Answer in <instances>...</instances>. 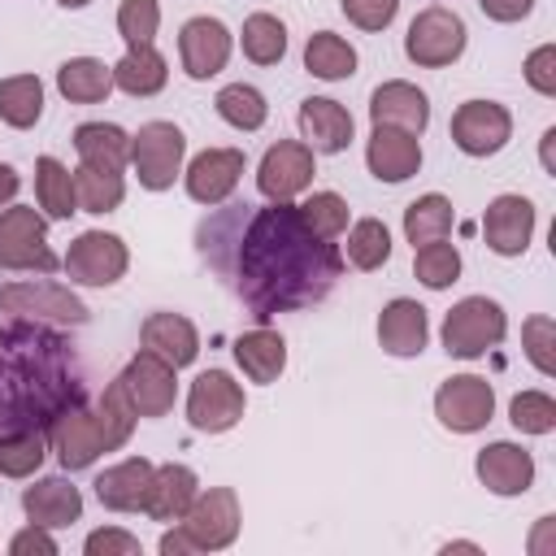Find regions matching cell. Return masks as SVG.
I'll return each instance as SVG.
<instances>
[{"instance_id":"6da1fadb","label":"cell","mask_w":556,"mask_h":556,"mask_svg":"<svg viewBox=\"0 0 556 556\" xmlns=\"http://www.w3.org/2000/svg\"><path fill=\"white\" fill-rule=\"evenodd\" d=\"M339 274V248L313 235L291 200H269L256 208L235 239V291L261 321L326 300Z\"/></svg>"},{"instance_id":"7a4b0ae2","label":"cell","mask_w":556,"mask_h":556,"mask_svg":"<svg viewBox=\"0 0 556 556\" xmlns=\"http://www.w3.org/2000/svg\"><path fill=\"white\" fill-rule=\"evenodd\" d=\"M74 400H83V374L61 334L26 317L0 330V426L4 430L52 421Z\"/></svg>"},{"instance_id":"3957f363","label":"cell","mask_w":556,"mask_h":556,"mask_svg":"<svg viewBox=\"0 0 556 556\" xmlns=\"http://www.w3.org/2000/svg\"><path fill=\"white\" fill-rule=\"evenodd\" d=\"M243 513H239V495L230 486H208L191 500V508L182 513V521H174V530L161 534V556H187V552H222L239 539Z\"/></svg>"},{"instance_id":"277c9868","label":"cell","mask_w":556,"mask_h":556,"mask_svg":"<svg viewBox=\"0 0 556 556\" xmlns=\"http://www.w3.org/2000/svg\"><path fill=\"white\" fill-rule=\"evenodd\" d=\"M443 352L456 356V361H478L486 356L495 343H504L508 334V317H504V304L491 300V295H465L447 308L443 317Z\"/></svg>"},{"instance_id":"5b68a950","label":"cell","mask_w":556,"mask_h":556,"mask_svg":"<svg viewBox=\"0 0 556 556\" xmlns=\"http://www.w3.org/2000/svg\"><path fill=\"white\" fill-rule=\"evenodd\" d=\"M48 447L56 452L61 469H70V473L96 465L104 452H117V443H113V434H109L100 408H96V404H83V400L65 404V408L48 421Z\"/></svg>"},{"instance_id":"8992f818","label":"cell","mask_w":556,"mask_h":556,"mask_svg":"<svg viewBox=\"0 0 556 556\" xmlns=\"http://www.w3.org/2000/svg\"><path fill=\"white\" fill-rule=\"evenodd\" d=\"M61 261L48 248V217L26 204L0 208V269H30L52 274Z\"/></svg>"},{"instance_id":"52a82bcc","label":"cell","mask_w":556,"mask_h":556,"mask_svg":"<svg viewBox=\"0 0 556 556\" xmlns=\"http://www.w3.org/2000/svg\"><path fill=\"white\" fill-rule=\"evenodd\" d=\"M469 43V30H465V17L456 9H443V4H430L421 9L413 22H408V35H404V56L421 70H443L452 61H460Z\"/></svg>"},{"instance_id":"ba28073f","label":"cell","mask_w":556,"mask_h":556,"mask_svg":"<svg viewBox=\"0 0 556 556\" xmlns=\"http://www.w3.org/2000/svg\"><path fill=\"white\" fill-rule=\"evenodd\" d=\"M182 156H187V139L174 122H143L130 135V169L148 191H169L174 178L182 174Z\"/></svg>"},{"instance_id":"9c48e42d","label":"cell","mask_w":556,"mask_h":556,"mask_svg":"<svg viewBox=\"0 0 556 556\" xmlns=\"http://www.w3.org/2000/svg\"><path fill=\"white\" fill-rule=\"evenodd\" d=\"M243 387L226 369H204L187 391V421L200 434H226L243 421Z\"/></svg>"},{"instance_id":"30bf717a","label":"cell","mask_w":556,"mask_h":556,"mask_svg":"<svg viewBox=\"0 0 556 556\" xmlns=\"http://www.w3.org/2000/svg\"><path fill=\"white\" fill-rule=\"evenodd\" d=\"M0 313L26 317V321H56V326H83L87 321V304L65 282H48V278L0 287Z\"/></svg>"},{"instance_id":"8fae6325","label":"cell","mask_w":556,"mask_h":556,"mask_svg":"<svg viewBox=\"0 0 556 556\" xmlns=\"http://www.w3.org/2000/svg\"><path fill=\"white\" fill-rule=\"evenodd\" d=\"M126 265H130V252L113 230H83L61 256L65 278L78 287H113L126 274Z\"/></svg>"},{"instance_id":"7c38bea8","label":"cell","mask_w":556,"mask_h":556,"mask_svg":"<svg viewBox=\"0 0 556 556\" xmlns=\"http://www.w3.org/2000/svg\"><path fill=\"white\" fill-rule=\"evenodd\" d=\"M495 413V387L478 374H452L434 391V417L452 434H473Z\"/></svg>"},{"instance_id":"4fadbf2b","label":"cell","mask_w":556,"mask_h":556,"mask_svg":"<svg viewBox=\"0 0 556 556\" xmlns=\"http://www.w3.org/2000/svg\"><path fill=\"white\" fill-rule=\"evenodd\" d=\"M513 139V113L495 100H465L452 113V143L465 156H495Z\"/></svg>"},{"instance_id":"5bb4252c","label":"cell","mask_w":556,"mask_h":556,"mask_svg":"<svg viewBox=\"0 0 556 556\" xmlns=\"http://www.w3.org/2000/svg\"><path fill=\"white\" fill-rule=\"evenodd\" d=\"M313 148L308 143H300V139H278L265 156H261V165H256V187H261V195L265 200H295L300 191H308L313 187V174H317V165H313Z\"/></svg>"},{"instance_id":"9a60e30c","label":"cell","mask_w":556,"mask_h":556,"mask_svg":"<svg viewBox=\"0 0 556 556\" xmlns=\"http://www.w3.org/2000/svg\"><path fill=\"white\" fill-rule=\"evenodd\" d=\"M230 48H235V35L226 30L222 17H191L178 30V61H182L187 78H195V83L222 74L230 61Z\"/></svg>"},{"instance_id":"2e32d148","label":"cell","mask_w":556,"mask_h":556,"mask_svg":"<svg viewBox=\"0 0 556 556\" xmlns=\"http://www.w3.org/2000/svg\"><path fill=\"white\" fill-rule=\"evenodd\" d=\"M243 169H248L243 148H204L200 156H191L182 182H187V195L195 204H208L213 208V204H222V200L235 195Z\"/></svg>"},{"instance_id":"e0dca14e","label":"cell","mask_w":556,"mask_h":556,"mask_svg":"<svg viewBox=\"0 0 556 556\" xmlns=\"http://www.w3.org/2000/svg\"><path fill=\"white\" fill-rule=\"evenodd\" d=\"M174 374H178V369L165 365L161 356L135 352L117 378H122V387H126V395H130V404H135L139 417H165V413L174 408V395H178Z\"/></svg>"},{"instance_id":"ac0fdd59","label":"cell","mask_w":556,"mask_h":556,"mask_svg":"<svg viewBox=\"0 0 556 556\" xmlns=\"http://www.w3.org/2000/svg\"><path fill=\"white\" fill-rule=\"evenodd\" d=\"M482 239L495 256H521L534 239V204L517 191H504L482 213Z\"/></svg>"},{"instance_id":"d6986e66","label":"cell","mask_w":556,"mask_h":556,"mask_svg":"<svg viewBox=\"0 0 556 556\" xmlns=\"http://www.w3.org/2000/svg\"><path fill=\"white\" fill-rule=\"evenodd\" d=\"M478 469V482L491 491V495H526L534 486V456L521 447V443H486L473 460Z\"/></svg>"},{"instance_id":"ffe728a7","label":"cell","mask_w":556,"mask_h":556,"mask_svg":"<svg viewBox=\"0 0 556 556\" xmlns=\"http://www.w3.org/2000/svg\"><path fill=\"white\" fill-rule=\"evenodd\" d=\"M369 117H374V126H395V130L421 135L430 126V100H426L421 87H413L404 78H391V83H378L374 87Z\"/></svg>"},{"instance_id":"44dd1931","label":"cell","mask_w":556,"mask_h":556,"mask_svg":"<svg viewBox=\"0 0 556 556\" xmlns=\"http://www.w3.org/2000/svg\"><path fill=\"white\" fill-rule=\"evenodd\" d=\"M365 165L378 182H404L421 169V139L395 126H374L365 143Z\"/></svg>"},{"instance_id":"7402d4cb","label":"cell","mask_w":556,"mask_h":556,"mask_svg":"<svg viewBox=\"0 0 556 556\" xmlns=\"http://www.w3.org/2000/svg\"><path fill=\"white\" fill-rule=\"evenodd\" d=\"M152 473H156V465L148 456H126L96 478V500L109 513H143L148 491H152Z\"/></svg>"},{"instance_id":"603a6c76","label":"cell","mask_w":556,"mask_h":556,"mask_svg":"<svg viewBox=\"0 0 556 556\" xmlns=\"http://www.w3.org/2000/svg\"><path fill=\"white\" fill-rule=\"evenodd\" d=\"M300 135H304V143H308L313 152L334 156V152H343V148L352 143L356 122H352V113H348L339 100H330V96H308V100L300 104Z\"/></svg>"},{"instance_id":"cb8c5ba5","label":"cell","mask_w":556,"mask_h":556,"mask_svg":"<svg viewBox=\"0 0 556 556\" xmlns=\"http://www.w3.org/2000/svg\"><path fill=\"white\" fill-rule=\"evenodd\" d=\"M430 339V317L417 300L395 295L391 304H382L378 313V343L387 356H421Z\"/></svg>"},{"instance_id":"d4e9b609","label":"cell","mask_w":556,"mask_h":556,"mask_svg":"<svg viewBox=\"0 0 556 556\" xmlns=\"http://www.w3.org/2000/svg\"><path fill=\"white\" fill-rule=\"evenodd\" d=\"M139 343H143V352L161 356L174 369H182L200 356V334H195L191 317H182V313H148L139 326Z\"/></svg>"},{"instance_id":"484cf974","label":"cell","mask_w":556,"mask_h":556,"mask_svg":"<svg viewBox=\"0 0 556 556\" xmlns=\"http://www.w3.org/2000/svg\"><path fill=\"white\" fill-rule=\"evenodd\" d=\"M22 513H26V521L48 526V530L74 526L83 517V491L70 478H39L22 491Z\"/></svg>"},{"instance_id":"4316f807","label":"cell","mask_w":556,"mask_h":556,"mask_svg":"<svg viewBox=\"0 0 556 556\" xmlns=\"http://www.w3.org/2000/svg\"><path fill=\"white\" fill-rule=\"evenodd\" d=\"M195 495H200V478H195V469H191V465L169 460V465H156L143 513H148L152 521L174 526V521H182V513L191 508V500H195Z\"/></svg>"},{"instance_id":"83f0119b","label":"cell","mask_w":556,"mask_h":556,"mask_svg":"<svg viewBox=\"0 0 556 556\" xmlns=\"http://www.w3.org/2000/svg\"><path fill=\"white\" fill-rule=\"evenodd\" d=\"M230 352H235V365L243 369V378H252V382H278V374L287 369V339L269 326L239 334Z\"/></svg>"},{"instance_id":"f1b7e54d","label":"cell","mask_w":556,"mask_h":556,"mask_svg":"<svg viewBox=\"0 0 556 556\" xmlns=\"http://www.w3.org/2000/svg\"><path fill=\"white\" fill-rule=\"evenodd\" d=\"M74 152H78V165L122 174L130 165V135L113 122H83L74 130Z\"/></svg>"},{"instance_id":"f546056e","label":"cell","mask_w":556,"mask_h":556,"mask_svg":"<svg viewBox=\"0 0 556 556\" xmlns=\"http://www.w3.org/2000/svg\"><path fill=\"white\" fill-rule=\"evenodd\" d=\"M165 83H169V65H165V56L152 43L126 48V56L113 65V87L126 91V96H135V100L156 96Z\"/></svg>"},{"instance_id":"4dcf8cb0","label":"cell","mask_w":556,"mask_h":556,"mask_svg":"<svg viewBox=\"0 0 556 556\" xmlns=\"http://www.w3.org/2000/svg\"><path fill=\"white\" fill-rule=\"evenodd\" d=\"M56 91L70 104H100L113 91V65H104L100 56H70L56 70Z\"/></svg>"},{"instance_id":"1f68e13d","label":"cell","mask_w":556,"mask_h":556,"mask_svg":"<svg viewBox=\"0 0 556 556\" xmlns=\"http://www.w3.org/2000/svg\"><path fill=\"white\" fill-rule=\"evenodd\" d=\"M35 200H39L43 217H52V222H70V217L78 213L74 174H70L56 156H39V161H35Z\"/></svg>"},{"instance_id":"d6a6232c","label":"cell","mask_w":556,"mask_h":556,"mask_svg":"<svg viewBox=\"0 0 556 556\" xmlns=\"http://www.w3.org/2000/svg\"><path fill=\"white\" fill-rule=\"evenodd\" d=\"M304 70L321 83H343L356 74V48L334 30H317L304 43Z\"/></svg>"},{"instance_id":"836d02e7","label":"cell","mask_w":556,"mask_h":556,"mask_svg":"<svg viewBox=\"0 0 556 556\" xmlns=\"http://www.w3.org/2000/svg\"><path fill=\"white\" fill-rule=\"evenodd\" d=\"M48 456V430L43 426H13L0 430V473L4 478H30Z\"/></svg>"},{"instance_id":"e575fe53","label":"cell","mask_w":556,"mask_h":556,"mask_svg":"<svg viewBox=\"0 0 556 556\" xmlns=\"http://www.w3.org/2000/svg\"><path fill=\"white\" fill-rule=\"evenodd\" d=\"M452 222H456L452 200L439 195V191H426V195H417V200L404 208V239H408L413 248L434 243V239H447V235H452Z\"/></svg>"},{"instance_id":"d590c367","label":"cell","mask_w":556,"mask_h":556,"mask_svg":"<svg viewBox=\"0 0 556 556\" xmlns=\"http://www.w3.org/2000/svg\"><path fill=\"white\" fill-rule=\"evenodd\" d=\"M43 117V83L35 74L0 78V122L13 130H30Z\"/></svg>"},{"instance_id":"8d00e7d4","label":"cell","mask_w":556,"mask_h":556,"mask_svg":"<svg viewBox=\"0 0 556 556\" xmlns=\"http://www.w3.org/2000/svg\"><path fill=\"white\" fill-rule=\"evenodd\" d=\"M239 43L252 65H278L287 56V26L274 13H252V17H243Z\"/></svg>"},{"instance_id":"74e56055","label":"cell","mask_w":556,"mask_h":556,"mask_svg":"<svg viewBox=\"0 0 556 556\" xmlns=\"http://www.w3.org/2000/svg\"><path fill=\"white\" fill-rule=\"evenodd\" d=\"M213 104H217V117L235 130H261L269 117V104L252 83H226Z\"/></svg>"},{"instance_id":"f35d334b","label":"cell","mask_w":556,"mask_h":556,"mask_svg":"<svg viewBox=\"0 0 556 556\" xmlns=\"http://www.w3.org/2000/svg\"><path fill=\"white\" fill-rule=\"evenodd\" d=\"M74 191H78V208L83 213H113L126 195V182L117 169H91V165H78L74 169Z\"/></svg>"},{"instance_id":"ab89813d","label":"cell","mask_w":556,"mask_h":556,"mask_svg":"<svg viewBox=\"0 0 556 556\" xmlns=\"http://www.w3.org/2000/svg\"><path fill=\"white\" fill-rule=\"evenodd\" d=\"M348 261L356 269H382L391 261V230L378 217H361L348 226Z\"/></svg>"},{"instance_id":"60d3db41","label":"cell","mask_w":556,"mask_h":556,"mask_svg":"<svg viewBox=\"0 0 556 556\" xmlns=\"http://www.w3.org/2000/svg\"><path fill=\"white\" fill-rule=\"evenodd\" d=\"M413 274H417V282L430 287V291L452 287V282L460 278V252H456V243L434 239V243L413 248Z\"/></svg>"},{"instance_id":"b9f144b4","label":"cell","mask_w":556,"mask_h":556,"mask_svg":"<svg viewBox=\"0 0 556 556\" xmlns=\"http://www.w3.org/2000/svg\"><path fill=\"white\" fill-rule=\"evenodd\" d=\"M300 222L321 239H339L348 230V200L339 191H313L300 204Z\"/></svg>"},{"instance_id":"7bdbcfd3","label":"cell","mask_w":556,"mask_h":556,"mask_svg":"<svg viewBox=\"0 0 556 556\" xmlns=\"http://www.w3.org/2000/svg\"><path fill=\"white\" fill-rule=\"evenodd\" d=\"M508 421L521 434H552L556 430V400L547 391H517L508 404Z\"/></svg>"},{"instance_id":"ee69618b","label":"cell","mask_w":556,"mask_h":556,"mask_svg":"<svg viewBox=\"0 0 556 556\" xmlns=\"http://www.w3.org/2000/svg\"><path fill=\"white\" fill-rule=\"evenodd\" d=\"M156 30H161V4L156 0H122L117 4V35L126 39V48L152 43Z\"/></svg>"},{"instance_id":"f6af8a7d","label":"cell","mask_w":556,"mask_h":556,"mask_svg":"<svg viewBox=\"0 0 556 556\" xmlns=\"http://www.w3.org/2000/svg\"><path fill=\"white\" fill-rule=\"evenodd\" d=\"M521 348H526L530 365H534L543 378L556 374V356H552V348H556V321H552L547 313L526 317V326H521Z\"/></svg>"},{"instance_id":"bcb514c9","label":"cell","mask_w":556,"mask_h":556,"mask_svg":"<svg viewBox=\"0 0 556 556\" xmlns=\"http://www.w3.org/2000/svg\"><path fill=\"white\" fill-rule=\"evenodd\" d=\"M339 9L361 30H387L400 13V0H339Z\"/></svg>"},{"instance_id":"7dc6e473","label":"cell","mask_w":556,"mask_h":556,"mask_svg":"<svg viewBox=\"0 0 556 556\" xmlns=\"http://www.w3.org/2000/svg\"><path fill=\"white\" fill-rule=\"evenodd\" d=\"M521 74H526V83H530L539 96H556V43H539V48L526 56Z\"/></svg>"},{"instance_id":"c3c4849f","label":"cell","mask_w":556,"mask_h":556,"mask_svg":"<svg viewBox=\"0 0 556 556\" xmlns=\"http://www.w3.org/2000/svg\"><path fill=\"white\" fill-rule=\"evenodd\" d=\"M87 556H139V539L117 530V526H104V530H91L87 543H83Z\"/></svg>"},{"instance_id":"681fc988","label":"cell","mask_w":556,"mask_h":556,"mask_svg":"<svg viewBox=\"0 0 556 556\" xmlns=\"http://www.w3.org/2000/svg\"><path fill=\"white\" fill-rule=\"evenodd\" d=\"M9 552L13 556H56V539H52V530L48 526H26V530H17L13 539H9Z\"/></svg>"},{"instance_id":"f907efd6","label":"cell","mask_w":556,"mask_h":556,"mask_svg":"<svg viewBox=\"0 0 556 556\" xmlns=\"http://www.w3.org/2000/svg\"><path fill=\"white\" fill-rule=\"evenodd\" d=\"M478 9H482L491 22H521V17H530L534 0H478Z\"/></svg>"},{"instance_id":"816d5d0a","label":"cell","mask_w":556,"mask_h":556,"mask_svg":"<svg viewBox=\"0 0 556 556\" xmlns=\"http://www.w3.org/2000/svg\"><path fill=\"white\" fill-rule=\"evenodd\" d=\"M17 187H22V178H17V169L13 165H0V208L17 195Z\"/></svg>"},{"instance_id":"f5cc1de1","label":"cell","mask_w":556,"mask_h":556,"mask_svg":"<svg viewBox=\"0 0 556 556\" xmlns=\"http://www.w3.org/2000/svg\"><path fill=\"white\" fill-rule=\"evenodd\" d=\"M552 148H556V126H547L543 139H539V156H543V169H547V174H556V156H552Z\"/></svg>"},{"instance_id":"db71d44e","label":"cell","mask_w":556,"mask_h":556,"mask_svg":"<svg viewBox=\"0 0 556 556\" xmlns=\"http://www.w3.org/2000/svg\"><path fill=\"white\" fill-rule=\"evenodd\" d=\"M443 552H478V543H447Z\"/></svg>"},{"instance_id":"11a10c76","label":"cell","mask_w":556,"mask_h":556,"mask_svg":"<svg viewBox=\"0 0 556 556\" xmlns=\"http://www.w3.org/2000/svg\"><path fill=\"white\" fill-rule=\"evenodd\" d=\"M56 4H65V9H83V4H91V0H56Z\"/></svg>"}]
</instances>
